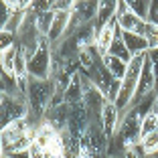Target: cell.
I'll list each match as a JSON object with an SVG mask.
<instances>
[{
    "mask_svg": "<svg viewBox=\"0 0 158 158\" xmlns=\"http://www.w3.org/2000/svg\"><path fill=\"white\" fill-rule=\"evenodd\" d=\"M128 6H130V10L136 14V16H140L142 20L148 19L150 0H128Z\"/></svg>",
    "mask_w": 158,
    "mask_h": 158,
    "instance_id": "obj_16",
    "label": "cell"
},
{
    "mask_svg": "<svg viewBox=\"0 0 158 158\" xmlns=\"http://www.w3.org/2000/svg\"><path fill=\"white\" fill-rule=\"evenodd\" d=\"M116 14H118V0H102V2H99V10H98V19L93 23L95 35H98L107 23H112L114 19H118Z\"/></svg>",
    "mask_w": 158,
    "mask_h": 158,
    "instance_id": "obj_9",
    "label": "cell"
},
{
    "mask_svg": "<svg viewBox=\"0 0 158 158\" xmlns=\"http://www.w3.org/2000/svg\"><path fill=\"white\" fill-rule=\"evenodd\" d=\"M87 77V75H85ZM89 81H91L95 87L99 89V91L106 95L107 102H114L116 103L118 95H120V87H122V81L120 79H116L110 71L106 69V65H103V59L99 61V65L95 67V71H93L91 75H89Z\"/></svg>",
    "mask_w": 158,
    "mask_h": 158,
    "instance_id": "obj_5",
    "label": "cell"
},
{
    "mask_svg": "<svg viewBox=\"0 0 158 158\" xmlns=\"http://www.w3.org/2000/svg\"><path fill=\"white\" fill-rule=\"evenodd\" d=\"M51 67H53V45L49 43L45 35H41L37 51L28 59L31 79H51Z\"/></svg>",
    "mask_w": 158,
    "mask_h": 158,
    "instance_id": "obj_4",
    "label": "cell"
},
{
    "mask_svg": "<svg viewBox=\"0 0 158 158\" xmlns=\"http://www.w3.org/2000/svg\"><path fill=\"white\" fill-rule=\"evenodd\" d=\"M154 158H158V154H156V156H154Z\"/></svg>",
    "mask_w": 158,
    "mask_h": 158,
    "instance_id": "obj_25",
    "label": "cell"
},
{
    "mask_svg": "<svg viewBox=\"0 0 158 158\" xmlns=\"http://www.w3.org/2000/svg\"><path fill=\"white\" fill-rule=\"evenodd\" d=\"M120 120H122V114H120V110H118V106L114 102H107L106 106H103V112H102V126H103V130H106V134H107L110 140L116 136Z\"/></svg>",
    "mask_w": 158,
    "mask_h": 158,
    "instance_id": "obj_7",
    "label": "cell"
},
{
    "mask_svg": "<svg viewBox=\"0 0 158 158\" xmlns=\"http://www.w3.org/2000/svg\"><path fill=\"white\" fill-rule=\"evenodd\" d=\"M8 158H31V150H24V152H14Z\"/></svg>",
    "mask_w": 158,
    "mask_h": 158,
    "instance_id": "obj_22",
    "label": "cell"
},
{
    "mask_svg": "<svg viewBox=\"0 0 158 158\" xmlns=\"http://www.w3.org/2000/svg\"><path fill=\"white\" fill-rule=\"evenodd\" d=\"M107 55H114V57H118V59L126 61V63H130V61H132V53L128 51V47H126L124 35H122L120 28H118V35H116V39H114V43H112V47H110V53H107Z\"/></svg>",
    "mask_w": 158,
    "mask_h": 158,
    "instance_id": "obj_13",
    "label": "cell"
},
{
    "mask_svg": "<svg viewBox=\"0 0 158 158\" xmlns=\"http://www.w3.org/2000/svg\"><path fill=\"white\" fill-rule=\"evenodd\" d=\"M71 112H69V124H67V132H69L73 138L81 140L85 134V130H87L89 126V112L87 107H85L83 102L75 103V106H69Z\"/></svg>",
    "mask_w": 158,
    "mask_h": 158,
    "instance_id": "obj_6",
    "label": "cell"
},
{
    "mask_svg": "<svg viewBox=\"0 0 158 158\" xmlns=\"http://www.w3.org/2000/svg\"><path fill=\"white\" fill-rule=\"evenodd\" d=\"M31 158H47V154L43 152L39 146H35V144H33V148H31Z\"/></svg>",
    "mask_w": 158,
    "mask_h": 158,
    "instance_id": "obj_21",
    "label": "cell"
},
{
    "mask_svg": "<svg viewBox=\"0 0 158 158\" xmlns=\"http://www.w3.org/2000/svg\"><path fill=\"white\" fill-rule=\"evenodd\" d=\"M148 158H154V156H148Z\"/></svg>",
    "mask_w": 158,
    "mask_h": 158,
    "instance_id": "obj_26",
    "label": "cell"
},
{
    "mask_svg": "<svg viewBox=\"0 0 158 158\" xmlns=\"http://www.w3.org/2000/svg\"><path fill=\"white\" fill-rule=\"evenodd\" d=\"M158 132V118L156 114L150 110L148 114H146L144 118H142V128H140V142H142V138H146V136L150 134H156Z\"/></svg>",
    "mask_w": 158,
    "mask_h": 158,
    "instance_id": "obj_15",
    "label": "cell"
},
{
    "mask_svg": "<svg viewBox=\"0 0 158 158\" xmlns=\"http://www.w3.org/2000/svg\"><path fill=\"white\" fill-rule=\"evenodd\" d=\"M152 112L156 114V118H158V98H156V102H154V106H152Z\"/></svg>",
    "mask_w": 158,
    "mask_h": 158,
    "instance_id": "obj_23",
    "label": "cell"
},
{
    "mask_svg": "<svg viewBox=\"0 0 158 158\" xmlns=\"http://www.w3.org/2000/svg\"><path fill=\"white\" fill-rule=\"evenodd\" d=\"M124 35V43L126 47H128V51L132 53V57L134 55H144V53H148V43H146V39L142 37V35H132V33H122Z\"/></svg>",
    "mask_w": 158,
    "mask_h": 158,
    "instance_id": "obj_11",
    "label": "cell"
},
{
    "mask_svg": "<svg viewBox=\"0 0 158 158\" xmlns=\"http://www.w3.org/2000/svg\"><path fill=\"white\" fill-rule=\"evenodd\" d=\"M102 59H103L106 69L110 71L116 79H120V81H122V79L126 77V71H128V63H126V61L118 59V57H114V55H106V57H102Z\"/></svg>",
    "mask_w": 158,
    "mask_h": 158,
    "instance_id": "obj_12",
    "label": "cell"
},
{
    "mask_svg": "<svg viewBox=\"0 0 158 158\" xmlns=\"http://www.w3.org/2000/svg\"><path fill=\"white\" fill-rule=\"evenodd\" d=\"M142 37L146 39V43H148V49H150V51L158 49V27H156V24L146 23V28H144V35H142Z\"/></svg>",
    "mask_w": 158,
    "mask_h": 158,
    "instance_id": "obj_18",
    "label": "cell"
},
{
    "mask_svg": "<svg viewBox=\"0 0 158 158\" xmlns=\"http://www.w3.org/2000/svg\"><path fill=\"white\" fill-rule=\"evenodd\" d=\"M2 53V57H0V61H2V71L8 75H14V67H16V57H19V43L12 47H8V49H4Z\"/></svg>",
    "mask_w": 158,
    "mask_h": 158,
    "instance_id": "obj_14",
    "label": "cell"
},
{
    "mask_svg": "<svg viewBox=\"0 0 158 158\" xmlns=\"http://www.w3.org/2000/svg\"><path fill=\"white\" fill-rule=\"evenodd\" d=\"M2 158H8V156H2Z\"/></svg>",
    "mask_w": 158,
    "mask_h": 158,
    "instance_id": "obj_24",
    "label": "cell"
},
{
    "mask_svg": "<svg viewBox=\"0 0 158 158\" xmlns=\"http://www.w3.org/2000/svg\"><path fill=\"white\" fill-rule=\"evenodd\" d=\"M31 116V107L24 95L20 93H2L0 98V120H2V128L14 124V122L27 120Z\"/></svg>",
    "mask_w": 158,
    "mask_h": 158,
    "instance_id": "obj_3",
    "label": "cell"
},
{
    "mask_svg": "<svg viewBox=\"0 0 158 158\" xmlns=\"http://www.w3.org/2000/svg\"><path fill=\"white\" fill-rule=\"evenodd\" d=\"M118 27L122 33H132V35H144L146 28V20H142L140 16H136L132 10L120 14L118 16Z\"/></svg>",
    "mask_w": 158,
    "mask_h": 158,
    "instance_id": "obj_10",
    "label": "cell"
},
{
    "mask_svg": "<svg viewBox=\"0 0 158 158\" xmlns=\"http://www.w3.org/2000/svg\"><path fill=\"white\" fill-rule=\"evenodd\" d=\"M57 87L53 79H31L28 83V91H27V102L31 107V120L41 124L45 120V114L49 110L53 102V95H55Z\"/></svg>",
    "mask_w": 158,
    "mask_h": 158,
    "instance_id": "obj_1",
    "label": "cell"
},
{
    "mask_svg": "<svg viewBox=\"0 0 158 158\" xmlns=\"http://www.w3.org/2000/svg\"><path fill=\"white\" fill-rule=\"evenodd\" d=\"M144 63H146V53H144V55H134L132 61L128 63L126 77L122 79L120 95H118V99H116V106H118V110H120V114H126L128 110H130L132 102H134L140 75H142V69H144Z\"/></svg>",
    "mask_w": 158,
    "mask_h": 158,
    "instance_id": "obj_2",
    "label": "cell"
},
{
    "mask_svg": "<svg viewBox=\"0 0 158 158\" xmlns=\"http://www.w3.org/2000/svg\"><path fill=\"white\" fill-rule=\"evenodd\" d=\"M140 146H142V150H144L146 156H156L158 154V132L156 134L146 136V138H142Z\"/></svg>",
    "mask_w": 158,
    "mask_h": 158,
    "instance_id": "obj_17",
    "label": "cell"
},
{
    "mask_svg": "<svg viewBox=\"0 0 158 158\" xmlns=\"http://www.w3.org/2000/svg\"><path fill=\"white\" fill-rule=\"evenodd\" d=\"M118 28H120L118 27V19H114L112 23H107L98 33V37H95V49H98V53L102 57H106L107 53H110V47H112L114 39H116V35H118Z\"/></svg>",
    "mask_w": 158,
    "mask_h": 158,
    "instance_id": "obj_8",
    "label": "cell"
},
{
    "mask_svg": "<svg viewBox=\"0 0 158 158\" xmlns=\"http://www.w3.org/2000/svg\"><path fill=\"white\" fill-rule=\"evenodd\" d=\"M146 23L156 24L158 27V0H150V10H148V19Z\"/></svg>",
    "mask_w": 158,
    "mask_h": 158,
    "instance_id": "obj_20",
    "label": "cell"
},
{
    "mask_svg": "<svg viewBox=\"0 0 158 158\" xmlns=\"http://www.w3.org/2000/svg\"><path fill=\"white\" fill-rule=\"evenodd\" d=\"M124 158H148L142 150V146L136 144V146H130V148L124 150Z\"/></svg>",
    "mask_w": 158,
    "mask_h": 158,
    "instance_id": "obj_19",
    "label": "cell"
}]
</instances>
